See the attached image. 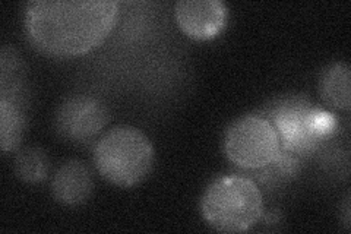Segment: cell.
<instances>
[{"label":"cell","instance_id":"obj_1","mask_svg":"<svg viewBox=\"0 0 351 234\" xmlns=\"http://www.w3.org/2000/svg\"><path fill=\"white\" fill-rule=\"evenodd\" d=\"M117 16L114 0H34L25 8V31L43 53L73 58L100 46Z\"/></svg>","mask_w":351,"mask_h":234},{"label":"cell","instance_id":"obj_2","mask_svg":"<svg viewBox=\"0 0 351 234\" xmlns=\"http://www.w3.org/2000/svg\"><path fill=\"white\" fill-rule=\"evenodd\" d=\"M201 211L204 220L217 231L243 233L263 214L262 192L246 176H221L206 187Z\"/></svg>","mask_w":351,"mask_h":234},{"label":"cell","instance_id":"obj_3","mask_svg":"<svg viewBox=\"0 0 351 234\" xmlns=\"http://www.w3.org/2000/svg\"><path fill=\"white\" fill-rule=\"evenodd\" d=\"M156 152L144 132L134 126H117L97 142L94 163L106 180L119 187H134L149 174Z\"/></svg>","mask_w":351,"mask_h":234},{"label":"cell","instance_id":"obj_4","mask_svg":"<svg viewBox=\"0 0 351 234\" xmlns=\"http://www.w3.org/2000/svg\"><path fill=\"white\" fill-rule=\"evenodd\" d=\"M268 120L278 133L281 150L295 155L311 152L337 128L331 113L302 97L281 100L269 110Z\"/></svg>","mask_w":351,"mask_h":234},{"label":"cell","instance_id":"obj_5","mask_svg":"<svg viewBox=\"0 0 351 234\" xmlns=\"http://www.w3.org/2000/svg\"><path fill=\"white\" fill-rule=\"evenodd\" d=\"M227 159L245 170H259L278 157L281 141L271 121L259 115L234 120L226 132Z\"/></svg>","mask_w":351,"mask_h":234},{"label":"cell","instance_id":"obj_6","mask_svg":"<svg viewBox=\"0 0 351 234\" xmlns=\"http://www.w3.org/2000/svg\"><path fill=\"white\" fill-rule=\"evenodd\" d=\"M108 124V110L100 100L91 95H73L58 110L56 130L59 137L86 143L97 138Z\"/></svg>","mask_w":351,"mask_h":234},{"label":"cell","instance_id":"obj_7","mask_svg":"<svg viewBox=\"0 0 351 234\" xmlns=\"http://www.w3.org/2000/svg\"><path fill=\"white\" fill-rule=\"evenodd\" d=\"M176 21L184 36L196 41L218 37L228 22V8L219 0H182L174 8Z\"/></svg>","mask_w":351,"mask_h":234},{"label":"cell","instance_id":"obj_8","mask_svg":"<svg viewBox=\"0 0 351 234\" xmlns=\"http://www.w3.org/2000/svg\"><path fill=\"white\" fill-rule=\"evenodd\" d=\"M93 189V174L81 161L71 160L62 164L53 176L51 194L63 205L75 207L84 204L91 196Z\"/></svg>","mask_w":351,"mask_h":234},{"label":"cell","instance_id":"obj_9","mask_svg":"<svg viewBox=\"0 0 351 234\" xmlns=\"http://www.w3.org/2000/svg\"><path fill=\"white\" fill-rule=\"evenodd\" d=\"M27 117L24 104L12 98L0 97V145L5 154L19 147L24 137Z\"/></svg>","mask_w":351,"mask_h":234},{"label":"cell","instance_id":"obj_10","mask_svg":"<svg viewBox=\"0 0 351 234\" xmlns=\"http://www.w3.org/2000/svg\"><path fill=\"white\" fill-rule=\"evenodd\" d=\"M350 66L338 62L329 66L321 78V95L324 102L335 108L348 111L351 106Z\"/></svg>","mask_w":351,"mask_h":234},{"label":"cell","instance_id":"obj_11","mask_svg":"<svg viewBox=\"0 0 351 234\" xmlns=\"http://www.w3.org/2000/svg\"><path fill=\"white\" fill-rule=\"evenodd\" d=\"M49 155L38 147H28L21 150L15 159L16 176L25 183L43 182L49 174Z\"/></svg>","mask_w":351,"mask_h":234}]
</instances>
